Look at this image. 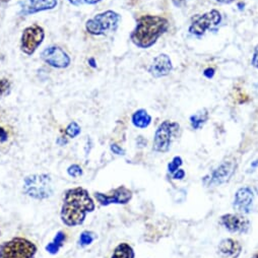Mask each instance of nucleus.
Listing matches in <instances>:
<instances>
[{
    "label": "nucleus",
    "instance_id": "nucleus-1",
    "mask_svg": "<svg viewBox=\"0 0 258 258\" xmlns=\"http://www.w3.org/2000/svg\"><path fill=\"white\" fill-rule=\"evenodd\" d=\"M95 203L87 189L76 187L69 189L63 198L60 218L68 227H77L84 224L87 215L95 211Z\"/></svg>",
    "mask_w": 258,
    "mask_h": 258
},
{
    "label": "nucleus",
    "instance_id": "nucleus-2",
    "mask_svg": "<svg viewBox=\"0 0 258 258\" xmlns=\"http://www.w3.org/2000/svg\"><path fill=\"white\" fill-rule=\"evenodd\" d=\"M167 19L158 16H143L137 22V27L131 35L132 42L139 48L148 49L169 30Z\"/></svg>",
    "mask_w": 258,
    "mask_h": 258
},
{
    "label": "nucleus",
    "instance_id": "nucleus-3",
    "mask_svg": "<svg viewBox=\"0 0 258 258\" xmlns=\"http://www.w3.org/2000/svg\"><path fill=\"white\" fill-rule=\"evenodd\" d=\"M37 246L24 237H15L0 245V258H34Z\"/></svg>",
    "mask_w": 258,
    "mask_h": 258
},
{
    "label": "nucleus",
    "instance_id": "nucleus-4",
    "mask_svg": "<svg viewBox=\"0 0 258 258\" xmlns=\"http://www.w3.org/2000/svg\"><path fill=\"white\" fill-rule=\"evenodd\" d=\"M19 133L16 119L8 110L0 109V156L8 154L17 142Z\"/></svg>",
    "mask_w": 258,
    "mask_h": 258
},
{
    "label": "nucleus",
    "instance_id": "nucleus-5",
    "mask_svg": "<svg viewBox=\"0 0 258 258\" xmlns=\"http://www.w3.org/2000/svg\"><path fill=\"white\" fill-rule=\"evenodd\" d=\"M121 17L117 13L107 11L89 20L86 24V30L94 36L107 35L108 33H114L118 29Z\"/></svg>",
    "mask_w": 258,
    "mask_h": 258
},
{
    "label": "nucleus",
    "instance_id": "nucleus-6",
    "mask_svg": "<svg viewBox=\"0 0 258 258\" xmlns=\"http://www.w3.org/2000/svg\"><path fill=\"white\" fill-rule=\"evenodd\" d=\"M53 184L49 175H32L26 178L24 192L35 200H46L53 195Z\"/></svg>",
    "mask_w": 258,
    "mask_h": 258
},
{
    "label": "nucleus",
    "instance_id": "nucleus-7",
    "mask_svg": "<svg viewBox=\"0 0 258 258\" xmlns=\"http://www.w3.org/2000/svg\"><path fill=\"white\" fill-rule=\"evenodd\" d=\"M180 125L177 122L166 120L161 123L156 131L153 150L157 153H167L170 151L173 142L178 137Z\"/></svg>",
    "mask_w": 258,
    "mask_h": 258
},
{
    "label": "nucleus",
    "instance_id": "nucleus-8",
    "mask_svg": "<svg viewBox=\"0 0 258 258\" xmlns=\"http://www.w3.org/2000/svg\"><path fill=\"white\" fill-rule=\"evenodd\" d=\"M222 22V16L219 11L213 10L202 16L197 17L193 20L189 27V32L191 35L201 37L205 35L207 31H216L217 27Z\"/></svg>",
    "mask_w": 258,
    "mask_h": 258
},
{
    "label": "nucleus",
    "instance_id": "nucleus-9",
    "mask_svg": "<svg viewBox=\"0 0 258 258\" xmlns=\"http://www.w3.org/2000/svg\"><path fill=\"white\" fill-rule=\"evenodd\" d=\"M96 201L103 207L110 205H126L133 199V192L125 186H119L108 193L95 192L94 195Z\"/></svg>",
    "mask_w": 258,
    "mask_h": 258
},
{
    "label": "nucleus",
    "instance_id": "nucleus-10",
    "mask_svg": "<svg viewBox=\"0 0 258 258\" xmlns=\"http://www.w3.org/2000/svg\"><path fill=\"white\" fill-rule=\"evenodd\" d=\"M45 38L44 29L35 24L26 28L21 39V49L27 55H32L36 52Z\"/></svg>",
    "mask_w": 258,
    "mask_h": 258
},
{
    "label": "nucleus",
    "instance_id": "nucleus-11",
    "mask_svg": "<svg viewBox=\"0 0 258 258\" xmlns=\"http://www.w3.org/2000/svg\"><path fill=\"white\" fill-rule=\"evenodd\" d=\"M237 163L235 160L224 161L217 169H215L210 178H205V183L209 186H218L229 182L236 173Z\"/></svg>",
    "mask_w": 258,
    "mask_h": 258
},
{
    "label": "nucleus",
    "instance_id": "nucleus-12",
    "mask_svg": "<svg viewBox=\"0 0 258 258\" xmlns=\"http://www.w3.org/2000/svg\"><path fill=\"white\" fill-rule=\"evenodd\" d=\"M41 58L48 66L55 69H67L71 64L69 54L58 46H50L46 48L42 52Z\"/></svg>",
    "mask_w": 258,
    "mask_h": 258
},
{
    "label": "nucleus",
    "instance_id": "nucleus-13",
    "mask_svg": "<svg viewBox=\"0 0 258 258\" xmlns=\"http://www.w3.org/2000/svg\"><path fill=\"white\" fill-rule=\"evenodd\" d=\"M221 225L231 233L246 234L250 229V221L243 215L227 214L221 217Z\"/></svg>",
    "mask_w": 258,
    "mask_h": 258
},
{
    "label": "nucleus",
    "instance_id": "nucleus-14",
    "mask_svg": "<svg viewBox=\"0 0 258 258\" xmlns=\"http://www.w3.org/2000/svg\"><path fill=\"white\" fill-rule=\"evenodd\" d=\"M254 198L255 193L251 187H241L235 195L233 208L241 214H248L251 211Z\"/></svg>",
    "mask_w": 258,
    "mask_h": 258
},
{
    "label": "nucleus",
    "instance_id": "nucleus-15",
    "mask_svg": "<svg viewBox=\"0 0 258 258\" xmlns=\"http://www.w3.org/2000/svg\"><path fill=\"white\" fill-rule=\"evenodd\" d=\"M148 71L151 76L157 79L167 77L173 71V64L167 54H160L154 59Z\"/></svg>",
    "mask_w": 258,
    "mask_h": 258
},
{
    "label": "nucleus",
    "instance_id": "nucleus-16",
    "mask_svg": "<svg viewBox=\"0 0 258 258\" xmlns=\"http://www.w3.org/2000/svg\"><path fill=\"white\" fill-rule=\"evenodd\" d=\"M57 0H27L22 7V15L28 16L55 9Z\"/></svg>",
    "mask_w": 258,
    "mask_h": 258
},
{
    "label": "nucleus",
    "instance_id": "nucleus-17",
    "mask_svg": "<svg viewBox=\"0 0 258 258\" xmlns=\"http://www.w3.org/2000/svg\"><path fill=\"white\" fill-rule=\"evenodd\" d=\"M241 251H242L241 244L238 241L231 238L224 239L219 244V252L225 257L237 258L241 254Z\"/></svg>",
    "mask_w": 258,
    "mask_h": 258
},
{
    "label": "nucleus",
    "instance_id": "nucleus-18",
    "mask_svg": "<svg viewBox=\"0 0 258 258\" xmlns=\"http://www.w3.org/2000/svg\"><path fill=\"white\" fill-rule=\"evenodd\" d=\"M133 123L138 128H147L152 122V116L145 109H140L136 111L133 115Z\"/></svg>",
    "mask_w": 258,
    "mask_h": 258
},
{
    "label": "nucleus",
    "instance_id": "nucleus-19",
    "mask_svg": "<svg viewBox=\"0 0 258 258\" xmlns=\"http://www.w3.org/2000/svg\"><path fill=\"white\" fill-rule=\"evenodd\" d=\"M136 253L134 248L127 243H120L113 251L111 258H135Z\"/></svg>",
    "mask_w": 258,
    "mask_h": 258
},
{
    "label": "nucleus",
    "instance_id": "nucleus-20",
    "mask_svg": "<svg viewBox=\"0 0 258 258\" xmlns=\"http://www.w3.org/2000/svg\"><path fill=\"white\" fill-rule=\"evenodd\" d=\"M209 120V111L207 109H203L190 117V125L192 129L199 131Z\"/></svg>",
    "mask_w": 258,
    "mask_h": 258
},
{
    "label": "nucleus",
    "instance_id": "nucleus-21",
    "mask_svg": "<svg viewBox=\"0 0 258 258\" xmlns=\"http://www.w3.org/2000/svg\"><path fill=\"white\" fill-rule=\"evenodd\" d=\"M66 240H67V234L62 231L58 232L56 234V236L54 237L53 241L46 246L47 252H49L51 254H56L59 251V249L63 246Z\"/></svg>",
    "mask_w": 258,
    "mask_h": 258
},
{
    "label": "nucleus",
    "instance_id": "nucleus-22",
    "mask_svg": "<svg viewBox=\"0 0 258 258\" xmlns=\"http://www.w3.org/2000/svg\"><path fill=\"white\" fill-rule=\"evenodd\" d=\"M66 134L72 139L77 138L81 134V127L77 122H72L66 129Z\"/></svg>",
    "mask_w": 258,
    "mask_h": 258
},
{
    "label": "nucleus",
    "instance_id": "nucleus-23",
    "mask_svg": "<svg viewBox=\"0 0 258 258\" xmlns=\"http://www.w3.org/2000/svg\"><path fill=\"white\" fill-rule=\"evenodd\" d=\"M182 165H183V160H182V158L179 157V156H176V157H174L173 160L169 163V165H168V172L172 175V174H174L176 171H178V170L181 168Z\"/></svg>",
    "mask_w": 258,
    "mask_h": 258
},
{
    "label": "nucleus",
    "instance_id": "nucleus-24",
    "mask_svg": "<svg viewBox=\"0 0 258 258\" xmlns=\"http://www.w3.org/2000/svg\"><path fill=\"white\" fill-rule=\"evenodd\" d=\"M94 240H95V234L90 231H85L82 233L80 237V244L81 246H88L92 244Z\"/></svg>",
    "mask_w": 258,
    "mask_h": 258
},
{
    "label": "nucleus",
    "instance_id": "nucleus-25",
    "mask_svg": "<svg viewBox=\"0 0 258 258\" xmlns=\"http://www.w3.org/2000/svg\"><path fill=\"white\" fill-rule=\"evenodd\" d=\"M11 82L8 79H0V98L6 97L11 92Z\"/></svg>",
    "mask_w": 258,
    "mask_h": 258
},
{
    "label": "nucleus",
    "instance_id": "nucleus-26",
    "mask_svg": "<svg viewBox=\"0 0 258 258\" xmlns=\"http://www.w3.org/2000/svg\"><path fill=\"white\" fill-rule=\"evenodd\" d=\"M68 172H69L70 176L75 177V178L80 177V176L83 175V170H82V168H81L79 165H76V164H75V165H72V166L69 168Z\"/></svg>",
    "mask_w": 258,
    "mask_h": 258
},
{
    "label": "nucleus",
    "instance_id": "nucleus-27",
    "mask_svg": "<svg viewBox=\"0 0 258 258\" xmlns=\"http://www.w3.org/2000/svg\"><path fill=\"white\" fill-rule=\"evenodd\" d=\"M69 2L75 6H83V5H97L101 3L102 0H69Z\"/></svg>",
    "mask_w": 258,
    "mask_h": 258
},
{
    "label": "nucleus",
    "instance_id": "nucleus-28",
    "mask_svg": "<svg viewBox=\"0 0 258 258\" xmlns=\"http://www.w3.org/2000/svg\"><path fill=\"white\" fill-rule=\"evenodd\" d=\"M110 148H111V151L113 152V154H115V155H124L125 154V151L120 146H118L116 144H112Z\"/></svg>",
    "mask_w": 258,
    "mask_h": 258
},
{
    "label": "nucleus",
    "instance_id": "nucleus-29",
    "mask_svg": "<svg viewBox=\"0 0 258 258\" xmlns=\"http://www.w3.org/2000/svg\"><path fill=\"white\" fill-rule=\"evenodd\" d=\"M185 177V171L182 169H179L174 174H172V178L174 180H182Z\"/></svg>",
    "mask_w": 258,
    "mask_h": 258
},
{
    "label": "nucleus",
    "instance_id": "nucleus-30",
    "mask_svg": "<svg viewBox=\"0 0 258 258\" xmlns=\"http://www.w3.org/2000/svg\"><path fill=\"white\" fill-rule=\"evenodd\" d=\"M252 66L256 69V70H258V48L255 50V52H254V54H253V58H252Z\"/></svg>",
    "mask_w": 258,
    "mask_h": 258
},
{
    "label": "nucleus",
    "instance_id": "nucleus-31",
    "mask_svg": "<svg viewBox=\"0 0 258 258\" xmlns=\"http://www.w3.org/2000/svg\"><path fill=\"white\" fill-rule=\"evenodd\" d=\"M204 75H205V77H206L207 79H210V80H211V79H213L214 76H215V70H214V69H208V70L205 71Z\"/></svg>",
    "mask_w": 258,
    "mask_h": 258
},
{
    "label": "nucleus",
    "instance_id": "nucleus-32",
    "mask_svg": "<svg viewBox=\"0 0 258 258\" xmlns=\"http://www.w3.org/2000/svg\"><path fill=\"white\" fill-rule=\"evenodd\" d=\"M187 2H188V0H172L173 5H174L175 7H177V8L183 7Z\"/></svg>",
    "mask_w": 258,
    "mask_h": 258
},
{
    "label": "nucleus",
    "instance_id": "nucleus-33",
    "mask_svg": "<svg viewBox=\"0 0 258 258\" xmlns=\"http://www.w3.org/2000/svg\"><path fill=\"white\" fill-rule=\"evenodd\" d=\"M216 2L220 3V4H224V5H229V4L234 3L235 0H216Z\"/></svg>",
    "mask_w": 258,
    "mask_h": 258
},
{
    "label": "nucleus",
    "instance_id": "nucleus-34",
    "mask_svg": "<svg viewBox=\"0 0 258 258\" xmlns=\"http://www.w3.org/2000/svg\"><path fill=\"white\" fill-rule=\"evenodd\" d=\"M11 0H0V6H3V5H6V4H8V3H10Z\"/></svg>",
    "mask_w": 258,
    "mask_h": 258
},
{
    "label": "nucleus",
    "instance_id": "nucleus-35",
    "mask_svg": "<svg viewBox=\"0 0 258 258\" xmlns=\"http://www.w3.org/2000/svg\"><path fill=\"white\" fill-rule=\"evenodd\" d=\"M251 258H258V252H257V253H255Z\"/></svg>",
    "mask_w": 258,
    "mask_h": 258
}]
</instances>
